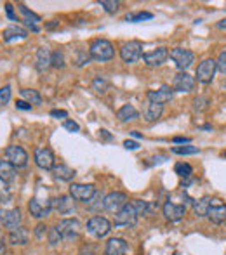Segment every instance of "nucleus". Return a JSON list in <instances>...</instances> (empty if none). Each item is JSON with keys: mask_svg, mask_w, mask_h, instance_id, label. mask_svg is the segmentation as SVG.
<instances>
[{"mask_svg": "<svg viewBox=\"0 0 226 255\" xmlns=\"http://www.w3.org/2000/svg\"><path fill=\"white\" fill-rule=\"evenodd\" d=\"M52 174H54V177L59 179V181H71V179L75 177V170L68 167V165H64V163L54 165V168H52Z\"/></svg>", "mask_w": 226, "mask_h": 255, "instance_id": "27", "label": "nucleus"}, {"mask_svg": "<svg viewBox=\"0 0 226 255\" xmlns=\"http://www.w3.org/2000/svg\"><path fill=\"white\" fill-rule=\"evenodd\" d=\"M172 142H176V144H190V137H174Z\"/></svg>", "mask_w": 226, "mask_h": 255, "instance_id": "49", "label": "nucleus"}, {"mask_svg": "<svg viewBox=\"0 0 226 255\" xmlns=\"http://www.w3.org/2000/svg\"><path fill=\"white\" fill-rule=\"evenodd\" d=\"M28 238H30V233H28L26 228H23V226L9 231V242L12 243V245H24V243H28Z\"/></svg>", "mask_w": 226, "mask_h": 255, "instance_id": "23", "label": "nucleus"}, {"mask_svg": "<svg viewBox=\"0 0 226 255\" xmlns=\"http://www.w3.org/2000/svg\"><path fill=\"white\" fill-rule=\"evenodd\" d=\"M103 203H105L106 210L115 212V214H117V212H120L129 202H127V195H125V193L113 191V193H110V195H106L105 198H103Z\"/></svg>", "mask_w": 226, "mask_h": 255, "instance_id": "11", "label": "nucleus"}, {"mask_svg": "<svg viewBox=\"0 0 226 255\" xmlns=\"http://www.w3.org/2000/svg\"><path fill=\"white\" fill-rule=\"evenodd\" d=\"M63 127L66 128L68 132H78V130H80V127H78V124H77V122H73V120H64Z\"/></svg>", "mask_w": 226, "mask_h": 255, "instance_id": "43", "label": "nucleus"}, {"mask_svg": "<svg viewBox=\"0 0 226 255\" xmlns=\"http://www.w3.org/2000/svg\"><path fill=\"white\" fill-rule=\"evenodd\" d=\"M162 113H164V106H160V104H157V103H152V101L146 103L145 110H143V117H145L146 122H157L162 117Z\"/></svg>", "mask_w": 226, "mask_h": 255, "instance_id": "22", "label": "nucleus"}, {"mask_svg": "<svg viewBox=\"0 0 226 255\" xmlns=\"http://www.w3.org/2000/svg\"><path fill=\"white\" fill-rule=\"evenodd\" d=\"M92 87H94L96 92H105L108 89V80L105 77H96L94 82H92Z\"/></svg>", "mask_w": 226, "mask_h": 255, "instance_id": "35", "label": "nucleus"}, {"mask_svg": "<svg viewBox=\"0 0 226 255\" xmlns=\"http://www.w3.org/2000/svg\"><path fill=\"white\" fill-rule=\"evenodd\" d=\"M174 172L179 177L188 179V177H192V174H193V167L190 163H186V161H178L174 167Z\"/></svg>", "mask_w": 226, "mask_h": 255, "instance_id": "30", "label": "nucleus"}, {"mask_svg": "<svg viewBox=\"0 0 226 255\" xmlns=\"http://www.w3.org/2000/svg\"><path fill=\"white\" fill-rule=\"evenodd\" d=\"M91 59H92L91 54L85 52V51H78L75 54V64H77V66H84V64H87Z\"/></svg>", "mask_w": 226, "mask_h": 255, "instance_id": "36", "label": "nucleus"}, {"mask_svg": "<svg viewBox=\"0 0 226 255\" xmlns=\"http://www.w3.org/2000/svg\"><path fill=\"white\" fill-rule=\"evenodd\" d=\"M223 156H225V158H226V151H225V153H223Z\"/></svg>", "mask_w": 226, "mask_h": 255, "instance_id": "56", "label": "nucleus"}, {"mask_svg": "<svg viewBox=\"0 0 226 255\" xmlns=\"http://www.w3.org/2000/svg\"><path fill=\"white\" fill-rule=\"evenodd\" d=\"M52 208H56L61 215H70L75 212V203L70 195H61L52 200Z\"/></svg>", "mask_w": 226, "mask_h": 255, "instance_id": "18", "label": "nucleus"}, {"mask_svg": "<svg viewBox=\"0 0 226 255\" xmlns=\"http://www.w3.org/2000/svg\"><path fill=\"white\" fill-rule=\"evenodd\" d=\"M14 174H16V167L7 160H0V177L3 181H10L14 177Z\"/></svg>", "mask_w": 226, "mask_h": 255, "instance_id": "29", "label": "nucleus"}, {"mask_svg": "<svg viewBox=\"0 0 226 255\" xmlns=\"http://www.w3.org/2000/svg\"><path fill=\"white\" fill-rule=\"evenodd\" d=\"M9 198H10V193H9V188H7V181H3V179L0 177V202L5 203Z\"/></svg>", "mask_w": 226, "mask_h": 255, "instance_id": "38", "label": "nucleus"}, {"mask_svg": "<svg viewBox=\"0 0 226 255\" xmlns=\"http://www.w3.org/2000/svg\"><path fill=\"white\" fill-rule=\"evenodd\" d=\"M218 71V63L216 59H213V57H207V59H204L202 63L199 64V68H197V80L200 82V84L207 85L211 84V82L214 80V75H216Z\"/></svg>", "mask_w": 226, "mask_h": 255, "instance_id": "2", "label": "nucleus"}, {"mask_svg": "<svg viewBox=\"0 0 226 255\" xmlns=\"http://www.w3.org/2000/svg\"><path fill=\"white\" fill-rule=\"evenodd\" d=\"M211 196H202L200 200L193 202V212H195L197 217H207V212L211 207Z\"/></svg>", "mask_w": 226, "mask_h": 255, "instance_id": "28", "label": "nucleus"}, {"mask_svg": "<svg viewBox=\"0 0 226 255\" xmlns=\"http://www.w3.org/2000/svg\"><path fill=\"white\" fill-rule=\"evenodd\" d=\"M216 26L221 28V30H226V17H225V19H221V21H218Z\"/></svg>", "mask_w": 226, "mask_h": 255, "instance_id": "53", "label": "nucleus"}, {"mask_svg": "<svg viewBox=\"0 0 226 255\" xmlns=\"http://www.w3.org/2000/svg\"><path fill=\"white\" fill-rule=\"evenodd\" d=\"M164 215H166L167 221L171 222H179L183 217H185L186 214V207L185 205H176L172 202H167L166 205H164Z\"/></svg>", "mask_w": 226, "mask_h": 255, "instance_id": "19", "label": "nucleus"}, {"mask_svg": "<svg viewBox=\"0 0 226 255\" xmlns=\"http://www.w3.org/2000/svg\"><path fill=\"white\" fill-rule=\"evenodd\" d=\"M89 54H91V57L96 61H110L115 56V49H113V45L110 40H105V38H96V40L91 42Z\"/></svg>", "mask_w": 226, "mask_h": 255, "instance_id": "1", "label": "nucleus"}, {"mask_svg": "<svg viewBox=\"0 0 226 255\" xmlns=\"http://www.w3.org/2000/svg\"><path fill=\"white\" fill-rule=\"evenodd\" d=\"M66 111L64 110H52L51 111V117H54V118H66Z\"/></svg>", "mask_w": 226, "mask_h": 255, "instance_id": "48", "label": "nucleus"}, {"mask_svg": "<svg viewBox=\"0 0 226 255\" xmlns=\"http://www.w3.org/2000/svg\"><path fill=\"white\" fill-rule=\"evenodd\" d=\"M216 63H218V70H220L223 75H226V51H223L220 54V57L216 59Z\"/></svg>", "mask_w": 226, "mask_h": 255, "instance_id": "42", "label": "nucleus"}, {"mask_svg": "<svg viewBox=\"0 0 226 255\" xmlns=\"http://www.w3.org/2000/svg\"><path fill=\"white\" fill-rule=\"evenodd\" d=\"M131 135H132V137H136V139H141V134H139V132H136V130H132Z\"/></svg>", "mask_w": 226, "mask_h": 255, "instance_id": "55", "label": "nucleus"}, {"mask_svg": "<svg viewBox=\"0 0 226 255\" xmlns=\"http://www.w3.org/2000/svg\"><path fill=\"white\" fill-rule=\"evenodd\" d=\"M169 57L176 63V66L179 68L181 71L188 70L193 63H195V54H193L190 49H183V47H176L171 49Z\"/></svg>", "mask_w": 226, "mask_h": 255, "instance_id": "3", "label": "nucleus"}, {"mask_svg": "<svg viewBox=\"0 0 226 255\" xmlns=\"http://www.w3.org/2000/svg\"><path fill=\"white\" fill-rule=\"evenodd\" d=\"M5 158L9 163H12L14 167H24L28 163V153L24 151L21 146L17 144H10L5 148Z\"/></svg>", "mask_w": 226, "mask_h": 255, "instance_id": "8", "label": "nucleus"}, {"mask_svg": "<svg viewBox=\"0 0 226 255\" xmlns=\"http://www.w3.org/2000/svg\"><path fill=\"white\" fill-rule=\"evenodd\" d=\"M17 7H19L21 14L24 16V23H26V26H28V28H31L33 31H38V30H40V28H38V24H37L38 21H40V17H38L35 12H31V10L28 9V7L24 5V3H19Z\"/></svg>", "mask_w": 226, "mask_h": 255, "instance_id": "24", "label": "nucleus"}, {"mask_svg": "<svg viewBox=\"0 0 226 255\" xmlns=\"http://www.w3.org/2000/svg\"><path fill=\"white\" fill-rule=\"evenodd\" d=\"M52 66H54V68H64V54L61 51L52 52Z\"/></svg>", "mask_w": 226, "mask_h": 255, "instance_id": "39", "label": "nucleus"}, {"mask_svg": "<svg viewBox=\"0 0 226 255\" xmlns=\"http://www.w3.org/2000/svg\"><path fill=\"white\" fill-rule=\"evenodd\" d=\"M5 254V243H3V240L0 238V255Z\"/></svg>", "mask_w": 226, "mask_h": 255, "instance_id": "54", "label": "nucleus"}, {"mask_svg": "<svg viewBox=\"0 0 226 255\" xmlns=\"http://www.w3.org/2000/svg\"><path fill=\"white\" fill-rule=\"evenodd\" d=\"M117 118L120 122H132L139 118V111L136 110L132 104H124L120 110L117 111Z\"/></svg>", "mask_w": 226, "mask_h": 255, "instance_id": "25", "label": "nucleus"}, {"mask_svg": "<svg viewBox=\"0 0 226 255\" xmlns=\"http://www.w3.org/2000/svg\"><path fill=\"white\" fill-rule=\"evenodd\" d=\"M35 163L42 170H52L54 168V153L51 148H35Z\"/></svg>", "mask_w": 226, "mask_h": 255, "instance_id": "10", "label": "nucleus"}, {"mask_svg": "<svg viewBox=\"0 0 226 255\" xmlns=\"http://www.w3.org/2000/svg\"><path fill=\"white\" fill-rule=\"evenodd\" d=\"M57 233L61 235V238L66 240V242H71L78 236L80 233V222L77 219H63L59 224L56 226Z\"/></svg>", "mask_w": 226, "mask_h": 255, "instance_id": "6", "label": "nucleus"}, {"mask_svg": "<svg viewBox=\"0 0 226 255\" xmlns=\"http://www.w3.org/2000/svg\"><path fill=\"white\" fill-rule=\"evenodd\" d=\"M169 57V51L166 47H157L155 51L143 54V61H145L148 66H160L164 64Z\"/></svg>", "mask_w": 226, "mask_h": 255, "instance_id": "17", "label": "nucleus"}, {"mask_svg": "<svg viewBox=\"0 0 226 255\" xmlns=\"http://www.w3.org/2000/svg\"><path fill=\"white\" fill-rule=\"evenodd\" d=\"M51 208H52V200H47V202L44 203L38 198H33V200H30V203H28V210H30V214L37 219L47 217L49 212H51Z\"/></svg>", "mask_w": 226, "mask_h": 255, "instance_id": "16", "label": "nucleus"}, {"mask_svg": "<svg viewBox=\"0 0 226 255\" xmlns=\"http://www.w3.org/2000/svg\"><path fill=\"white\" fill-rule=\"evenodd\" d=\"M57 24H59V21H51V23H45V28H47V30H52V28H56Z\"/></svg>", "mask_w": 226, "mask_h": 255, "instance_id": "52", "label": "nucleus"}, {"mask_svg": "<svg viewBox=\"0 0 226 255\" xmlns=\"http://www.w3.org/2000/svg\"><path fill=\"white\" fill-rule=\"evenodd\" d=\"M125 252H127V242L122 238L108 240L105 247V255H124Z\"/></svg>", "mask_w": 226, "mask_h": 255, "instance_id": "21", "label": "nucleus"}, {"mask_svg": "<svg viewBox=\"0 0 226 255\" xmlns=\"http://www.w3.org/2000/svg\"><path fill=\"white\" fill-rule=\"evenodd\" d=\"M21 96L24 98V101L30 104H42V96L37 91H33V89H23Z\"/></svg>", "mask_w": 226, "mask_h": 255, "instance_id": "31", "label": "nucleus"}, {"mask_svg": "<svg viewBox=\"0 0 226 255\" xmlns=\"http://www.w3.org/2000/svg\"><path fill=\"white\" fill-rule=\"evenodd\" d=\"M45 229H47V228H45L44 224H38V226H37V231H35V233H37V236H38V238H40V236L44 235V231H45Z\"/></svg>", "mask_w": 226, "mask_h": 255, "instance_id": "50", "label": "nucleus"}, {"mask_svg": "<svg viewBox=\"0 0 226 255\" xmlns=\"http://www.w3.org/2000/svg\"><path fill=\"white\" fill-rule=\"evenodd\" d=\"M87 231L96 238H105L112 231V224L108 219L101 217V215H94L87 221Z\"/></svg>", "mask_w": 226, "mask_h": 255, "instance_id": "4", "label": "nucleus"}, {"mask_svg": "<svg viewBox=\"0 0 226 255\" xmlns=\"http://www.w3.org/2000/svg\"><path fill=\"white\" fill-rule=\"evenodd\" d=\"M124 148L125 149H131V151H134V149H138L139 148V142H136V141H124Z\"/></svg>", "mask_w": 226, "mask_h": 255, "instance_id": "46", "label": "nucleus"}, {"mask_svg": "<svg viewBox=\"0 0 226 255\" xmlns=\"http://www.w3.org/2000/svg\"><path fill=\"white\" fill-rule=\"evenodd\" d=\"M16 108H17V110H23V111H30L31 104L26 103V101H16Z\"/></svg>", "mask_w": 226, "mask_h": 255, "instance_id": "47", "label": "nucleus"}, {"mask_svg": "<svg viewBox=\"0 0 226 255\" xmlns=\"http://www.w3.org/2000/svg\"><path fill=\"white\" fill-rule=\"evenodd\" d=\"M5 12H7V17H9L10 21H16V14H14V7L12 3H5Z\"/></svg>", "mask_w": 226, "mask_h": 255, "instance_id": "44", "label": "nucleus"}, {"mask_svg": "<svg viewBox=\"0 0 226 255\" xmlns=\"http://www.w3.org/2000/svg\"><path fill=\"white\" fill-rule=\"evenodd\" d=\"M146 98H148V101L164 106L166 103L172 101V98H174V91H172V87H169V85H162V87L157 89V91H150L148 94H146Z\"/></svg>", "mask_w": 226, "mask_h": 255, "instance_id": "15", "label": "nucleus"}, {"mask_svg": "<svg viewBox=\"0 0 226 255\" xmlns=\"http://www.w3.org/2000/svg\"><path fill=\"white\" fill-rule=\"evenodd\" d=\"M10 99V85H5V87L0 89V106L7 104Z\"/></svg>", "mask_w": 226, "mask_h": 255, "instance_id": "41", "label": "nucleus"}, {"mask_svg": "<svg viewBox=\"0 0 226 255\" xmlns=\"http://www.w3.org/2000/svg\"><path fill=\"white\" fill-rule=\"evenodd\" d=\"M0 221H2V224L10 231V229L21 228V221H23V217H21L19 208H9V210L0 212Z\"/></svg>", "mask_w": 226, "mask_h": 255, "instance_id": "14", "label": "nucleus"}, {"mask_svg": "<svg viewBox=\"0 0 226 255\" xmlns=\"http://www.w3.org/2000/svg\"><path fill=\"white\" fill-rule=\"evenodd\" d=\"M120 57L124 63H136L143 57V45L138 40H129L120 47Z\"/></svg>", "mask_w": 226, "mask_h": 255, "instance_id": "5", "label": "nucleus"}, {"mask_svg": "<svg viewBox=\"0 0 226 255\" xmlns=\"http://www.w3.org/2000/svg\"><path fill=\"white\" fill-rule=\"evenodd\" d=\"M206 104H207V98H197L195 99V110L202 111L204 108H206Z\"/></svg>", "mask_w": 226, "mask_h": 255, "instance_id": "45", "label": "nucleus"}, {"mask_svg": "<svg viewBox=\"0 0 226 255\" xmlns=\"http://www.w3.org/2000/svg\"><path fill=\"white\" fill-rule=\"evenodd\" d=\"M138 219V212L136 208L132 207L131 203H127L120 212L115 214V219H113V224L115 226H132Z\"/></svg>", "mask_w": 226, "mask_h": 255, "instance_id": "13", "label": "nucleus"}, {"mask_svg": "<svg viewBox=\"0 0 226 255\" xmlns=\"http://www.w3.org/2000/svg\"><path fill=\"white\" fill-rule=\"evenodd\" d=\"M207 217L213 224H223L226 222V203L221 202L220 198L211 200V207L207 212Z\"/></svg>", "mask_w": 226, "mask_h": 255, "instance_id": "9", "label": "nucleus"}, {"mask_svg": "<svg viewBox=\"0 0 226 255\" xmlns=\"http://www.w3.org/2000/svg\"><path fill=\"white\" fill-rule=\"evenodd\" d=\"M99 5L105 7V10L108 14H115L118 10V5H120V3L113 2V0H110V2H108V0H101V2H99Z\"/></svg>", "mask_w": 226, "mask_h": 255, "instance_id": "37", "label": "nucleus"}, {"mask_svg": "<svg viewBox=\"0 0 226 255\" xmlns=\"http://www.w3.org/2000/svg\"><path fill=\"white\" fill-rule=\"evenodd\" d=\"M47 238H49V245H51V247H56L57 243H61V240H63V238H61L59 233H57L56 228L51 229V231L47 233Z\"/></svg>", "mask_w": 226, "mask_h": 255, "instance_id": "40", "label": "nucleus"}, {"mask_svg": "<svg viewBox=\"0 0 226 255\" xmlns=\"http://www.w3.org/2000/svg\"><path fill=\"white\" fill-rule=\"evenodd\" d=\"M28 37V31L21 26H9L3 31V40L5 42H12V40H23Z\"/></svg>", "mask_w": 226, "mask_h": 255, "instance_id": "26", "label": "nucleus"}, {"mask_svg": "<svg viewBox=\"0 0 226 255\" xmlns=\"http://www.w3.org/2000/svg\"><path fill=\"white\" fill-rule=\"evenodd\" d=\"M195 87V78L186 71H179L172 80V91L174 92H192Z\"/></svg>", "mask_w": 226, "mask_h": 255, "instance_id": "12", "label": "nucleus"}, {"mask_svg": "<svg viewBox=\"0 0 226 255\" xmlns=\"http://www.w3.org/2000/svg\"><path fill=\"white\" fill-rule=\"evenodd\" d=\"M99 137H103V139H112V135L108 134V130H105V128H103V130H99Z\"/></svg>", "mask_w": 226, "mask_h": 255, "instance_id": "51", "label": "nucleus"}, {"mask_svg": "<svg viewBox=\"0 0 226 255\" xmlns=\"http://www.w3.org/2000/svg\"><path fill=\"white\" fill-rule=\"evenodd\" d=\"M52 66V52L49 49L40 47L37 51V56H35V68H37L40 73L47 71L49 68Z\"/></svg>", "mask_w": 226, "mask_h": 255, "instance_id": "20", "label": "nucleus"}, {"mask_svg": "<svg viewBox=\"0 0 226 255\" xmlns=\"http://www.w3.org/2000/svg\"><path fill=\"white\" fill-rule=\"evenodd\" d=\"M174 154H197L200 151L197 146H192V144H183V146H174V148L171 149Z\"/></svg>", "mask_w": 226, "mask_h": 255, "instance_id": "33", "label": "nucleus"}, {"mask_svg": "<svg viewBox=\"0 0 226 255\" xmlns=\"http://www.w3.org/2000/svg\"><path fill=\"white\" fill-rule=\"evenodd\" d=\"M153 14L152 12H146V10H139V12H132L125 16V21L129 23H139V21H146V19H152Z\"/></svg>", "mask_w": 226, "mask_h": 255, "instance_id": "32", "label": "nucleus"}, {"mask_svg": "<svg viewBox=\"0 0 226 255\" xmlns=\"http://www.w3.org/2000/svg\"><path fill=\"white\" fill-rule=\"evenodd\" d=\"M96 195V188L92 184H78V182H73L70 186V196L77 202H85L89 203Z\"/></svg>", "mask_w": 226, "mask_h": 255, "instance_id": "7", "label": "nucleus"}, {"mask_svg": "<svg viewBox=\"0 0 226 255\" xmlns=\"http://www.w3.org/2000/svg\"><path fill=\"white\" fill-rule=\"evenodd\" d=\"M131 205L136 208L138 215H145V214H148V212H150V203L148 202H143V200H132Z\"/></svg>", "mask_w": 226, "mask_h": 255, "instance_id": "34", "label": "nucleus"}]
</instances>
